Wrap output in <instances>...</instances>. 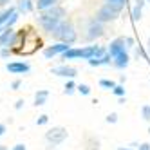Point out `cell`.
Masks as SVG:
<instances>
[{"label": "cell", "instance_id": "cell-1", "mask_svg": "<svg viewBox=\"0 0 150 150\" xmlns=\"http://www.w3.org/2000/svg\"><path fill=\"white\" fill-rule=\"evenodd\" d=\"M52 38H56L58 42H65V44H74L78 40V33L74 25L71 22H60V25L56 27V31L52 33Z\"/></svg>", "mask_w": 150, "mask_h": 150}, {"label": "cell", "instance_id": "cell-2", "mask_svg": "<svg viewBox=\"0 0 150 150\" xmlns=\"http://www.w3.org/2000/svg\"><path fill=\"white\" fill-rule=\"evenodd\" d=\"M121 11H117L116 7H112L110 4H103L98 11H96V20H100V22L107 24V22H114V20L120 16Z\"/></svg>", "mask_w": 150, "mask_h": 150}, {"label": "cell", "instance_id": "cell-3", "mask_svg": "<svg viewBox=\"0 0 150 150\" xmlns=\"http://www.w3.org/2000/svg\"><path fill=\"white\" fill-rule=\"evenodd\" d=\"M67 136H69V132H67V128H63V127H52L51 130L45 132L47 143H49V145H54V146L60 145L62 141H65Z\"/></svg>", "mask_w": 150, "mask_h": 150}, {"label": "cell", "instance_id": "cell-4", "mask_svg": "<svg viewBox=\"0 0 150 150\" xmlns=\"http://www.w3.org/2000/svg\"><path fill=\"white\" fill-rule=\"evenodd\" d=\"M67 15L65 11V7H62V6H52L49 9H45V11H40L38 16H44V18H51V20H63V16Z\"/></svg>", "mask_w": 150, "mask_h": 150}, {"label": "cell", "instance_id": "cell-5", "mask_svg": "<svg viewBox=\"0 0 150 150\" xmlns=\"http://www.w3.org/2000/svg\"><path fill=\"white\" fill-rule=\"evenodd\" d=\"M105 33V29H103V22H100V20H91L89 22V27H87V38L89 40H96V38H100L103 36Z\"/></svg>", "mask_w": 150, "mask_h": 150}, {"label": "cell", "instance_id": "cell-6", "mask_svg": "<svg viewBox=\"0 0 150 150\" xmlns=\"http://www.w3.org/2000/svg\"><path fill=\"white\" fill-rule=\"evenodd\" d=\"M67 49H71V44H65V42H58V44L54 45H51L44 51V56L45 58H52V56H56V54H63Z\"/></svg>", "mask_w": 150, "mask_h": 150}, {"label": "cell", "instance_id": "cell-7", "mask_svg": "<svg viewBox=\"0 0 150 150\" xmlns=\"http://www.w3.org/2000/svg\"><path fill=\"white\" fill-rule=\"evenodd\" d=\"M51 72L56 74V76H63V78L72 80V78L78 74V69H76V67H71V65H60V67L51 69Z\"/></svg>", "mask_w": 150, "mask_h": 150}, {"label": "cell", "instance_id": "cell-8", "mask_svg": "<svg viewBox=\"0 0 150 150\" xmlns=\"http://www.w3.org/2000/svg\"><path fill=\"white\" fill-rule=\"evenodd\" d=\"M125 49H127V38H116V40L110 42V45L107 51H109L110 56L114 58V56L120 54V52H125Z\"/></svg>", "mask_w": 150, "mask_h": 150}, {"label": "cell", "instance_id": "cell-9", "mask_svg": "<svg viewBox=\"0 0 150 150\" xmlns=\"http://www.w3.org/2000/svg\"><path fill=\"white\" fill-rule=\"evenodd\" d=\"M6 69L9 72H13V74H24V72L29 71V63H25V62H11V63L6 65Z\"/></svg>", "mask_w": 150, "mask_h": 150}, {"label": "cell", "instance_id": "cell-10", "mask_svg": "<svg viewBox=\"0 0 150 150\" xmlns=\"http://www.w3.org/2000/svg\"><path fill=\"white\" fill-rule=\"evenodd\" d=\"M15 35H16V31H15V29L6 27V29H4V33L0 35V47H9V45H11Z\"/></svg>", "mask_w": 150, "mask_h": 150}, {"label": "cell", "instance_id": "cell-11", "mask_svg": "<svg viewBox=\"0 0 150 150\" xmlns=\"http://www.w3.org/2000/svg\"><path fill=\"white\" fill-rule=\"evenodd\" d=\"M128 62H130V56L127 54V51L125 52H120L117 56H114V67H117V69H125L127 65H128Z\"/></svg>", "mask_w": 150, "mask_h": 150}, {"label": "cell", "instance_id": "cell-12", "mask_svg": "<svg viewBox=\"0 0 150 150\" xmlns=\"http://www.w3.org/2000/svg\"><path fill=\"white\" fill-rule=\"evenodd\" d=\"M143 6H145V0H136V6H134V9H132V20H134V22H137V20H141Z\"/></svg>", "mask_w": 150, "mask_h": 150}, {"label": "cell", "instance_id": "cell-13", "mask_svg": "<svg viewBox=\"0 0 150 150\" xmlns=\"http://www.w3.org/2000/svg\"><path fill=\"white\" fill-rule=\"evenodd\" d=\"M47 98H49V92H47V91H38V92L35 94V105H36V107L45 105Z\"/></svg>", "mask_w": 150, "mask_h": 150}, {"label": "cell", "instance_id": "cell-14", "mask_svg": "<svg viewBox=\"0 0 150 150\" xmlns=\"http://www.w3.org/2000/svg\"><path fill=\"white\" fill-rule=\"evenodd\" d=\"M56 4H58V0H36V9L38 11H45V9L56 6Z\"/></svg>", "mask_w": 150, "mask_h": 150}, {"label": "cell", "instance_id": "cell-15", "mask_svg": "<svg viewBox=\"0 0 150 150\" xmlns=\"http://www.w3.org/2000/svg\"><path fill=\"white\" fill-rule=\"evenodd\" d=\"M18 11L20 13H31L33 11V2L31 0H18Z\"/></svg>", "mask_w": 150, "mask_h": 150}, {"label": "cell", "instance_id": "cell-16", "mask_svg": "<svg viewBox=\"0 0 150 150\" xmlns=\"http://www.w3.org/2000/svg\"><path fill=\"white\" fill-rule=\"evenodd\" d=\"M13 15H15V7H7L6 11H2V13H0V25H6V22Z\"/></svg>", "mask_w": 150, "mask_h": 150}, {"label": "cell", "instance_id": "cell-17", "mask_svg": "<svg viewBox=\"0 0 150 150\" xmlns=\"http://www.w3.org/2000/svg\"><path fill=\"white\" fill-rule=\"evenodd\" d=\"M105 4H110L112 7H116L117 11H123V7L127 6V0H103Z\"/></svg>", "mask_w": 150, "mask_h": 150}, {"label": "cell", "instance_id": "cell-18", "mask_svg": "<svg viewBox=\"0 0 150 150\" xmlns=\"http://www.w3.org/2000/svg\"><path fill=\"white\" fill-rule=\"evenodd\" d=\"M112 92H114V94L117 96V98H123V96H125V87H123L121 83H117L116 87L112 89Z\"/></svg>", "mask_w": 150, "mask_h": 150}, {"label": "cell", "instance_id": "cell-19", "mask_svg": "<svg viewBox=\"0 0 150 150\" xmlns=\"http://www.w3.org/2000/svg\"><path fill=\"white\" fill-rule=\"evenodd\" d=\"M76 89H78V87H76V83H74L72 80H69V81L65 83V94H72Z\"/></svg>", "mask_w": 150, "mask_h": 150}, {"label": "cell", "instance_id": "cell-20", "mask_svg": "<svg viewBox=\"0 0 150 150\" xmlns=\"http://www.w3.org/2000/svg\"><path fill=\"white\" fill-rule=\"evenodd\" d=\"M100 85H101V87H107V89H114L117 83L112 81V80H100Z\"/></svg>", "mask_w": 150, "mask_h": 150}, {"label": "cell", "instance_id": "cell-21", "mask_svg": "<svg viewBox=\"0 0 150 150\" xmlns=\"http://www.w3.org/2000/svg\"><path fill=\"white\" fill-rule=\"evenodd\" d=\"M78 92L83 94V96H89L91 94V87H89V85H85V83H81V85H78Z\"/></svg>", "mask_w": 150, "mask_h": 150}, {"label": "cell", "instance_id": "cell-22", "mask_svg": "<svg viewBox=\"0 0 150 150\" xmlns=\"http://www.w3.org/2000/svg\"><path fill=\"white\" fill-rule=\"evenodd\" d=\"M141 114H143V120L145 121H150V105H143Z\"/></svg>", "mask_w": 150, "mask_h": 150}, {"label": "cell", "instance_id": "cell-23", "mask_svg": "<svg viewBox=\"0 0 150 150\" xmlns=\"http://www.w3.org/2000/svg\"><path fill=\"white\" fill-rule=\"evenodd\" d=\"M47 121H49V116H47V114H42L38 120H36V125H45Z\"/></svg>", "mask_w": 150, "mask_h": 150}, {"label": "cell", "instance_id": "cell-24", "mask_svg": "<svg viewBox=\"0 0 150 150\" xmlns=\"http://www.w3.org/2000/svg\"><path fill=\"white\" fill-rule=\"evenodd\" d=\"M116 121H117V114L116 112H112V114L107 116V123H116Z\"/></svg>", "mask_w": 150, "mask_h": 150}, {"label": "cell", "instance_id": "cell-25", "mask_svg": "<svg viewBox=\"0 0 150 150\" xmlns=\"http://www.w3.org/2000/svg\"><path fill=\"white\" fill-rule=\"evenodd\" d=\"M9 54H11V49H9V47H2V51H0V56H9Z\"/></svg>", "mask_w": 150, "mask_h": 150}, {"label": "cell", "instance_id": "cell-26", "mask_svg": "<svg viewBox=\"0 0 150 150\" xmlns=\"http://www.w3.org/2000/svg\"><path fill=\"white\" fill-rule=\"evenodd\" d=\"M20 85H22V81H20V80H15V81L11 83V89H13V91H16V89L20 87Z\"/></svg>", "mask_w": 150, "mask_h": 150}, {"label": "cell", "instance_id": "cell-27", "mask_svg": "<svg viewBox=\"0 0 150 150\" xmlns=\"http://www.w3.org/2000/svg\"><path fill=\"white\" fill-rule=\"evenodd\" d=\"M136 56H137V58H139V56L145 58V51H143L141 47H137V49H136Z\"/></svg>", "mask_w": 150, "mask_h": 150}, {"label": "cell", "instance_id": "cell-28", "mask_svg": "<svg viewBox=\"0 0 150 150\" xmlns=\"http://www.w3.org/2000/svg\"><path fill=\"white\" fill-rule=\"evenodd\" d=\"M137 150H150V143H141L137 146Z\"/></svg>", "mask_w": 150, "mask_h": 150}, {"label": "cell", "instance_id": "cell-29", "mask_svg": "<svg viewBox=\"0 0 150 150\" xmlns=\"http://www.w3.org/2000/svg\"><path fill=\"white\" fill-rule=\"evenodd\" d=\"M11 150H27V148H25V145H22V143H18V145H15V146H13Z\"/></svg>", "mask_w": 150, "mask_h": 150}, {"label": "cell", "instance_id": "cell-30", "mask_svg": "<svg viewBox=\"0 0 150 150\" xmlns=\"http://www.w3.org/2000/svg\"><path fill=\"white\" fill-rule=\"evenodd\" d=\"M22 107H24V100H18V101L15 103V109H16V110H20Z\"/></svg>", "mask_w": 150, "mask_h": 150}, {"label": "cell", "instance_id": "cell-31", "mask_svg": "<svg viewBox=\"0 0 150 150\" xmlns=\"http://www.w3.org/2000/svg\"><path fill=\"white\" fill-rule=\"evenodd\" d=\"M127 47H134V38H130V36L127 38Z\"/></svg>", "mask_w": 150, "mask_h": 150}, {"label": "cell", "instance_id": "cell-32", "mask_svg": "<svg viewBox=\"0 0 150 150\" xmlns=\"http://www.w3.org/2000/svg\"><path fill=\"white\" fill-rule=\"evenodd\" d=\"M4 132H6V125H4V123H0V136H2Z\"/></svg>", "mask_w": 150, "mask_h": 150}, {"label": "cell", "instance_id": "cell-33", "mask_svg": "<svg viewBox=\"0 0 150 150\" xmlns=\"http://www.w3.org/2000/svg\"><path fill=\"white\" fill-rule=\"evenodd\" d=\"M9 2H11V0H0V7H2V6H7Z\"/></svg>", "mask_w": 150, "mask_h": 150}, {"label": "cell", "instance_id": "cell-34", "mask_svg": "<svg viewBox=\"0 0 150 150\" xmlns=\"http://www.w3.org/2000/svg\"><path fill=\"white\" fill-rule=\"evenodd\" d=\"M4 29H6V25H0V35L4 33Z\"/></svg>", "mask_w": 150, "mask_h": 150}, {"label": "cell", "instance_id": "cell-35", "mask_svg": "<svg viewBox=\"0 0 150 150\" xmlns=\"http://www.w3.org/2000/svg\"><path fill=\"white\" fill-rule=\"evenodd\" d=\"M0 150H7V146L6 145H0Z\"/></svg>", "mask_w": 150, "mask_h": 150}, {"label": "cell", "instance_id": "cell-36", "mask_svg": "<svg viewBox=\"0 0 150 150\" xmlns=\"http://www.w3.org/2000/svg\"><path fill=\"white\" fill-rule=\"evenodd\" d=\"M146 47H148V54H150V38H148V44H146Z\"/></svg>", "mask_w": 150, "mask_h": 150}, {"label": "cell", "instance_id": "cell-37", "mask_svg": "<svg viewBox=\"0 0 150 150\" xmlns=\"http://www.w3.org/2000/svg\"><path fill=\"white\" fill-rule=\"evenodd\" d=\"M117 150H132V148H123V146H120V148H117Z\"/></svg>", "mask_w": 150, "mask_h": 150}, {"label": "cell", "instance_id": "cell-38", "mask_svg": "<svg viewBox=\"0 0 150 150\" xmlns=\"http://www.w3.org/2000/svg\"><path fill=\"white\" fill-rule=\"evenodd\" d=\"M146 2H148V4H150V0H146Z\"/></svg>", "mask_w": 150, "mask_h": 150}]
</instances>
